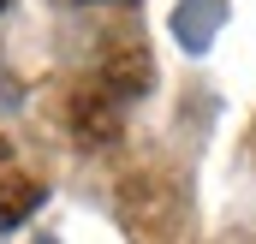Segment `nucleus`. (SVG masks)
Wrapping results in <instances>:
<instances>
[{"label":"nucleus","instance_id":"nucleus-1","mask_svg":"<svg viewBox=\"0 0 256 244\" xmlns=\"http://www.w3.org/2000/svg\"><path fill=\"white\" fill-rule=\"evenodd\" d=\"M36 202H42V179L12 155V143H0V232L18 226V220H30Z\"/></svg>","mask_w":256,"mask_h":244},{"label":"nucleus","instance_id":"nucleus-2","mask_svg":"<svg viewBox=\"0 0 256 244\" xmlns=\"http://www.w3.org/2000/svg\"><path fill=\"white\" fill-rule=\"evenodd\" d=\"M114 125H120V102H114L108 84H84V90L72 96V131H78L84 143H108Z\"/></svg>","mask_w":256,"mask_h":244},{"label":"nucleus","instance_id":"nucleus-3","mask_svg":"<svg viewBox=\"0 0 256 244\" xmlns=\"http://www.w3.org/2000/svg\"><path fill=\"white\" fill-rule=\"evenodd\" d=\"M42 244H54V238H42Z\"/></svg>","mask_w":256,"mask_h":244},{"label":"nucleus","instance_id":"nucleus-4","mask_svg":"<svg viewBox=\"0 0 256 244\" xmlns=\"http://www.w3.org/2000/svg\"><path fill=\"white\" fill-rule=\"evenodd\" d=\"M0 6H6V0H0Z\"/></svg>","mask_w":256,"mask_h":244}]
</instances>
